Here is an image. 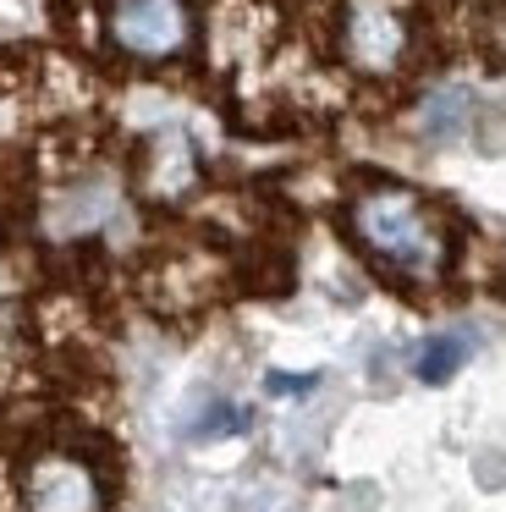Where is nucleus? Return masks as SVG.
Wrapping results in <instances>:
<instances>
[{
    "instance_id": "obj_5",
    "label": "nucleus",
    "mask_w": 506,
    "mask_h": 512,
    "mask_svg": "<svg viewBox=\"0 0 506 512\" xmlns=\"http://www.w3.org/2000/svg\"><path fill=\"white\" fill-rule=\"evenodd\" d=\"M468 111H473L468 89H440V94H429L424 116H418V133H424L429 144H457V138L468 133Z\"/></svg>"
},
{
    "instance_id": "obj_4",
    "label": "nucleus",
    "mask_w": 506,
    "mask_h": 512,
    "mask_svg": "<svg viewBox=\"0 0 506 512\" xmlns=\"http://www.w3.org/2000/svg\"><path fill=\"white\" fill-rule=\"evenodd\" d=\"M347 45L363 67H391L402 56V23L385 12L380 0H358L352 6V23H347Z\"/></svg>"
},
{
    "instance_id": "obj_3",
    "label": "nucleus",
    "mask_w": 506,
    "mask_h": 512,
    "mask_svg": "<svg viewBox=\"0 0 506 512\" xmlns=\"http://www.w3.org/2000/svg\"><path fill=\"white\" fill-rule=\"evenodd\" d=\"M33 512H99V479L77 457H39L28 474Z\"/></svg>"
},
{
    "instance_id": "obj_7",
    "label": "nucleus",
    "mask_w": 506,
    "mask_h": 512,
    "mask_svg": "<svg viewBox=\"0 0 506 512\" xmlns=\"http://www.w3.org/2000/svg\"><path fill=\"white\" fill-rule=\"evenodd\" d=\"M479 485H484V490L506 485V457H501V452H479Z\"/></svg>"
},
{
    "instance_id": "obj_2",
    "label": "nucleus",
    "mask_w": 506,
    "mask_h": 512,
    "mask_svg": "<svg viewBox=\"0 0 506 512\" xmlns=\"http://www.w3.org/2000/svg\"><path fill=\"white\" fill-rule=\"evenodd\" d=\"M110 34L127 56L165 61L187 45V6L182 0H116L110 6Z\"/></svg>"
},
{
    "instance_id": "obj_6",
    "label": "nucleus",
    "mask_w": 506,
    "mask_h": 512,
    "mask_svg": "<svg viewBox=\"0 0 506 512\" xmlns=\"http://www.w3.org/2000/svg\"><path fill=\"white\" fill-rule=\"evenodd\" d=\"M468 353H473V336H457V331L435 336V342L418 353V380H424V386H440V380H451L468 364Z\"/></svg>"
},
{
    "instance_id": "obj_1",
    "label": "nucleus",
    "mask_w": 506,
    "mask_h": 512,
    "mask_svg": "<svg viewBox=\"0 0 506 512\" xmlns=\"http://www.w3.org/2000/svg\"><path fill=\"white\" fill-rule=\"evenodd\" d=\"M358 237L380 259L402 270H429L435 265V232H429L424 210L407 193H374L358 204Z\"/></svg>"
},
{
    "instance_id": "obj_8",
    "label": "nucleus",
    "mask_w": 506,
    "mask_h": 512,
    "mask_svg": "<svg viewBox=\"0 0 506 512\" xmlns=\"http://www.w3.org/2000/svg\"><path fill=\"white\" fill-rule=\"evenodd\" d=\"M270 391H275V397H303V391H314V375H281V369H275Z\"/></svg>"
}]
</instances>
